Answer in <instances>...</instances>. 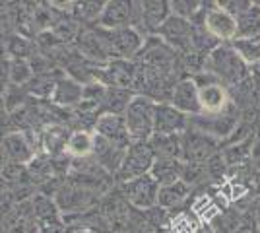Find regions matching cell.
Wrapping results in <instances>:
<instances>
[{
  "mask_svg": "<svg viewBox=\"0 0 260 233\" xmlns=\"http://www.w3.org/2000/svg\"><path fill=\"white\" fill-rule=\"evenodd\" d=\"M76 47L78 53L84 58L95 62V64H101V66H105L111 60H115V53H113V49L109 45L107 34L101 27L82 31V35L78 37L76 41Z\"/></svg>",
  "mask_w": 260,
  "mask_h": 233,
  "instance_id": "obj_6",
  "label": "cell"
},
{
  "mask_svg": "<svg viewBox=\"0 0 260 233\" xmlns=\"http://www.w3.org/2000/svg\"><path fill=\"white\" fill-rule=\"evenodd\" d=\"M183 169H184V161L183 159H167V157H155L153 161V167L150 171L152 175L161 187L165 185H171V183H177L183 179Z\"/></svg>",
  "mask_w": 260,
  "mask_h": 233,
  "instance_id": "obj_23",
  "label": "cell"
},
{
  "mask_svg": "<svg viewBox=\"0 0 260 233\" xmlns=\"http://www.w3.org/2000/svg\"><path fill=\"white\" fill-rule=\"evenodd\" d=\"M126 150L128 148L113 144V142H109V140L95 134V152H93V155H95L99 165L109 173H115V175L119 173L120 165L124 161V155H126Z\"/></svg>",
  "mask_w": 260,
  "mask_h": 233,
  "instance_id": "obj_19",
  "label": "cell"
},
{
  "mask_svg": "<svg viewBox=\"0 0 260 233\" xmlns=\"http://www.w3.org/2000/svg\"><path fill=\"white\" fill-rule=\"evenodd\" d=\"M192 23H202L206 27V31L212 37H216L217 41H235L239 37V23L237 20L229 14L225 8H221L219 4H214L212 8H204L200 18Z\"/></svg>",
  "mask_w": 260,
  "mask_h": 233,
  "instance_id": "obj_3",
  "label": "cell"
},
{
  "mask_svg": "<svg viewBox=\"0 0 260 233\" xmlns=\"http://www.w3.org/2000/svg\"><path fill=\"white\" fill-rule=\"evenodd\" d=\"M136 76H138V64L124 58H115L101 68V84L109 88L132 89L136 84Z\"/></svg>",
  "mask_w": 260,
  "mask_h": 233,
  "instance_id": "obj_14",
  "label": "cell"
},
{
  "mask_svg": "<svg viewBox=\"0 0 260 233\" xmlns=\"http://www.w3.org/2000/svg\"><path fill=\"white\" fill-rule=\"evenodd\" d=\"M153 161H155V155H153V152L150 150L148 144H130L117 177L122 183L144 177V175H148L152 171Z\"/></svg>",
  "mask_w": 260,
  "mask_h": 233,
  "instance_id": "obj_8",
  "label": "cell"
},
{
  "mask_svg": "<svg viewBox=\"0 0 260 233\" xmlns=\"http://www.w3.org/2000/svg\"><path fill=\"white\" fill-rule=\"evenodd\" d=\"M31 206L37 223L62 220V212L56 204V198H51L49 194H35L31 198Z\"/></svg>",
  "mask_w": 260,
  "mask_h": 233,
  "instance_id": "obj_27",
  "label": "cell"
},
{
  "mask_svg": "<svg viewBox=\"0 0 260 233\" xmlns=\"http://www.w3.org/2000/svg\"><path fill=\"white\" fill-rule=\"evenodd\" d=\"M239 122L237 109L229 105L225 111L216 113V115H200V117H190V126L192 130H198L202 134H208L212 138H225L235 130Z\"/></svg>",
  "mask_w": 260,
  "mask_h": 233,
  "instance_id": "obj_5",
  "label": "cell"
},
{
  "mask_svg": "<svg viewBox=\"0 0 260 233\" xmlns=\"http://www.w3.org/2000/svg\"><path fill=\"white\" fill-rule=\"evenodd\" d=\"M136 2H124V0H109L103 8V14L99 18V27L115 31L122 27H130L138 20V12H140V2L138 8H134Z\"/></svg>",
  "mask_w": 260,
  "mask_h": 233,
  "instance_id": "obj_11",
  "label": "cell"
},
{
  "mask_svg": "<svg viewBox=\"0 0 260 233\" xmlns=\"http://www.w3.org/2000/svg\"><path fill=\"white\" fill-rule=\"evenodd\" d=\"M190 126V117H186L171 103L159 101L155 105V124H153V134H183Z\"/></svg>",
  "mask_w": 260,
  "mask_h": 233,
  "instance_id": "obj_15",
  "label": "cell"
},
{
  "mask_svg": "<svg viewBox=\"0 0 260 233\" xmlns=\"http://www.w3.org/2000/svg\"><path fill=\"white\" fill-rule=\"evenodd\" d=\"M200 88V105H202V115H216V113L225 111L231 101H229L228 89L217 80L198 84Z\"/></svg>",
  "mask_w": 260,
  "mask_h": 233,
  "instance_id": "obj_18",
  "label": "cell"
},
{
  "mask_svg": "<svg viewBox=\"0 0 260 233\" xmlns=\"http://www.w3.org/2000/svg\"><path fill=\"white\" fill-rule=\"evenodd\" d=\"M249 64L237 55L231 43H221L206 56V70L219 84L237 86L249 76Z\"/></svg>",
  "mask_w": 260,
  "mask_h": 233,
  "instance_id": "obj_1",
  "label": "cell"
},
{
  "mask_svg": "<svg viewBox=\"0 0 260 233\" xmlns=\"http://www.w3.org/2000/svg\"><path fill=\"white\" fill-rule=\"evenodd\" d=\"M74 233H95L93 229H89V227H82V229H76Z\"/></svg>",
  "mask_w": 260,
  "mask_h": 233,
  "instance_id": "obj_35",
  "label": "cell"
},
{
  "mask_svg": "<svg viewBox=\"0 0 260 233\" xmlns=\"http://www.w3.org/2000/svg\"><path fill=\"white\" fill-rule=\"evenodd\" d=\"M51 99H53V103H56V105H66V107H70V105H80L82 99H84V86L78 84L76 80H72V78H68V76L60 78Z\"/></svg>",
  "mask_w": 260,
  "mask_h": 233,
  "instance_id": "obj_25",
  "label": "cell"
},
{
  "mask_svg": "<svg viewBox=\"0 0 260 233\" xmlns=\"http://www.w3.org/2000/svg\"><path fill=\"white\" fill-rule=\"evenodd\" d=\"M95 134L105 138L113 144H119L128 148L132 144L128 134V126H126V121H124V115H117V113H101L95 121Z\"/></svg>",
  "mask_w": 260,
  "mask_h": 233,
  "instance_id": "obj_16",
  "label": "cell"
},
{
  "mask_svg": "<svg viewBox=\"0 0 260 233\" xmlns=\"http://www.w3.org/2000/svg\"><path fill=\"white\" fill-rule=\"evenodd\" d=\"M202 6H204V2H196V0H175L171 2V14L183 18V20H188V22H194L200 16V12L204 10Z\"/></svg>",
  "mask_w": 260,
  "mask_h": 233,
  "instance_id": "obj_33",
  "label": "cell"
},
{
  "mask_svg": "<svg viewBox=\"0 0 260 233\" xmlns=\"http://www.w3.org/2000/svg\"><path fill=\"white\" fill-rule=\"evenodd\" d=\"M2 157L6 163L16 165H29L37 157V146L31 140L27 130L4 134L2 138Z\"/></svg>",
  "mask_w": 260,
  "mask_h": 233,
  "instance_id": "obj_7",
  "label": "cell"
},
{
  "mask_svg": "<svg viewBox=\"0 0 260 233\" xmlns=\"http://www.w3.org/2000/svg\"><path fill=\"white\" fill-rule=\"evenodd\" d=\"M107 2H76L74 4V18L78 22H98L103 14Z\"/></svg>",
  "mask_w": 260,
  "mask_h": 233,
  "instance_id": "obj_31",
  "label": "cell"
},
{
  "mask_svg": "<svg viewBox=\"0 0 260 233\" xmlns=\"http://www.w3.org/2000/svg\"><path fill=\"white\" fill-rule=\"evenodd\" d=\"M95 152V132H87V130H74L68 146H66V155L84 159L89 157Z\"/></svg>",
  "mask_w": 260,
  "mask_h": 233,
  "instance_id": "obj_26",
  "label": "cell"
},
{
  "mask_svg": "<svg viewBox=\"0 0 260 233\" xmlns=\"http://www.w3.org/2000/svg\"><path fill=\"white\" fill-rule=\"evenodd\" d=\"M171 18V2L165 0H150V2H140V14L138 22L144 25L146 31L150 34H159L163 23Z\"/></svg>",
  "mask_w": 260,
  "mask_h": 233,
  "instance_id": "obj_17",
  "label": "cell"
},
{
  "mask_svg": "<svg viewBox=\"0 0 260 233\" xmlns=\"http://www.w3.org/2000/svg\"><path fill=\"white\" fill-rule=\"evenodd\" d=\"M231 45L250 68L260 64V37H237Z\"/></svg>",
  "mask_w": 260,
  "mask_h": 233,
  "instance_id": "obj_29",
  "label": "cell"
},
{
  "mask_svg": "<svg viewBox=\"0 0 260 233\" xmlns=\"http://www.w3.org/2000/svg\"><path fill=\"white\" fill-rule=\"evenodd\" d=\"M107 39L109 45L115 53V58H124V60H130L136 55H140L144 45H146V39L144 35L138 31L136 25H130V27H122V29H115V31H107Z\"/></svg>",
  "mask_w": 260,
  "mask_h": 233,
  "instance_id": "obj_12",
  "label": "cell"
},
{
  "mask_svg": "<svg viewBox=\"0 0 260 233\" xmlns=\"http://www.w3.org/2000/svg\"><path fill=\"white\" fill-rule=\"evenodd\" d=\"M159 37L165 43L173 49L175 53L181 55H192L194 51V23L183 20L179 16H173L163 23V27L159 29Z\"/></svg>",
  "mask_w": 260,
  "mask_h": 233,
  "instance_id": "obj_4",
  "label": "cell"
},
{
  "mask_svg": "<svg viewBox=\"0 0 260 233\" xmlns=\"http://www.w3.org/2000/svg\"><path fill=\"white\" fill-rule=\"evenodd\" d=\"M159 190L161 185L150 173L124 183V196L138 210H153L159 202Z\"/></svg>",
  "mask_w": 260,
  "mask_h": 233,
  "instance_id": "obj_9",
  "label": "cell"
},
{
  "mask_svg": "<svg viewBox=\"0 0 260 233\" xmlns=\"http://www.w3.org/2000/svg\"><path fill=\"white\" fill-rule=\"evenodd\" d=\"M4 51L8 58H29L33 55V45L29 43V39H25L22 35H14L6 39Z\"/></svg>",
  "mask_w": 260,
  "mask_h": 233,
  "instance_id": "obj_32",
  "label": "cell"
},
{
  "mask_svg": "<svg viewBox=\"0 0 260 233\" xmlns=\"http://www.w3.org/2000/svg\"><path fill=\"white\" fill-rule=\"evenodd\" d=\"M150 150L155 157H167V159H183V144L181 134H153L150 138Z\"/></svg>",
  "mask_w": 260,
  "mask_h": 233,
  "instance_id": "obj_24",
  "label": "cell"
},
{
  "mask_svg": "<svg viewBox=\"0 0 260 233\" xmlns=\"http://www.w3.org/2000/svg\"><path fill=\"white\" fill-rule=\"evenodd\" d=\"M136 93H132L130 89L122 88H109L105 93V109L107 113H117V115H124V111L128 109L130 101Z\"/></svg>",
  "mask_w": 260,
  "mask_h": 233,
  "instance_id": "obj_30",
  "label": "cell"
},
{
  "mask_svg": "<svg viewBox=\"0 0 260 233\" xmlns=\"http://www.w3.org/2000/svg\"><path fill=\"white\" fill-rule=\"evenodd\" d=\"M181 144H183L184 163H206L217 150L216 138L192 130V128L181 134Z\"/></svg>",
  "mask_w": 260,
  "mask_h": 233,
  "instance_id": "obj_10",
  "label": "cell"
},
{
  "mask_svg": "<svg viewBox=\"0 0 260 233\" xmlns=\"http://www.w3.org/2000/svg\"><path fill=\"white\" fill-rule=\"evenodd\" d=\"M186 117H200L202 105H200V88L194 78H183L175 84L173 95L169 101Z\"/></svg>",
  "mask_w": 260,
  "mask_h": 233,
  "instance_id": "obj_13",
  "label": "cell"
},
{
  "mask_svg": "<svg viewBox=\"0 0 260 233\" xmlns=\"http://www.w3.org/2000/svg\"><path fill=\"white\" fill-rule=\"evenodd\" d=\"M188 192H190V185L184 183L183 179L177 181V183H171V185H165L159 190V202H157V206H161L163 210L177 208V206H181L184 200H186Z\"/></svg>",
  "mask_w": 260,
  "mask_h": 233,
  "instance_id": "obj_28",
  "label": "cell"
},
{
  "mask_svg": "<svg viewBox=\"0 0 260 233\" xmlns=\"http://www.w3.org/2000/svg\"><path fill=\"white\" fill-rule=\"evenodd\" d=\"M72 132L66 128L64 124H47L45 130L41 132V146H43V152L49 157H56L60 154H66V146L70 140Z\"/></svg>",
  "mask_w": 260,
  "mask_h": 233,
  "instance_id": "obj_20",
  "label": "cell"
},
{
  "mask_svg": "<svg viewBox=\"0 0 260 233\" xmlns=\"http://www.w3.org/2000/svg\"><path fill=\"white\" fill-rule=\"evenodd\" d=\"M4 74H6V78L2 80V84L6 82L8 86H23V84H29L35 78V70H33L29 58H8V56H4L2 76Z\"/></svg>",
  "mask_w": 260,
  "mask_h": 233,
  "instance_id": "obj_21",
  "label": "cell"
},
{
  "mask_svg": "<svg viewBox=\"0 0 260 233\" xmlns=\"http://www.w3.org/2000/svg\"><path fill=\"white\" fill-rule=\"evenodd\" d=\"M155 105L157 101L136 93L130 101L128 109L124 111V121L128 126V134L132 144H148L153 136L155 124Z\"/></svg>",
  "mask_w": 260,
  "mask_h": 233,
  "instance_id": "obj_2",
  "label": "cell"
},
{
  "mask_svg": "<svg viewBox=\"0 0 260 233\" xmlns=\"http://www.w3.org/2000/svg\"><path fill=\"white\" fill-rule=\"evenodd\" d=\"M29 177L27 175V165H16V163H6L2 167V179L6 185H22L25 179Z\"/></svg>",
  "mask_w": 260,
  "mask_h": 233,
  "instance_id": "obj_34",
  "label": "cell"
},
{
  "mask_svg": "<svg viewBox=\"0 0 260 233\" xmlns=\"http://www.w3.org/2000/svg\"><path fill=\"white\" fill-rule=\"evenodd\" d=\"M95 202L93 192L86 189H78V187H68L62 189L56 196V204L60 212H84Z\"/></svg>",
  "mask_w": 260,
  "mask_h": 233,
  "instance_id": "obj_22",
  "label": "cell"
}]
</instances>
